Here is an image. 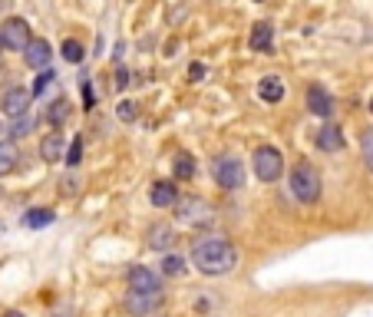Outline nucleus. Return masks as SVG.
Segmentation results:
<instances>
[{"mask_svg":"<svg viewBox=\"0 0 373 317\" xmlns=\"http://www.w3.org/2000/svg\"><path fill=\"white\" fill-rule=\"evenodd\" d=\"M251 50H258V53H268L271 43H274V27H271L268 20H261V23H255L251 27V37H248Z\"/></svg>","mask_w":373,"mask_h":317,"instance_id":"obj_15","label":"nucleus"},{"mask_svg":"<svg viewBox=\"0 0 373 317\" xmlns=\"http://www.w3.org/2000/svg\"><path fill=\"white\" fill-rule=\"evenodd\" d=\"M175 208H179V221H185L189 228H208L211 221H215V208H211L205 199H199V195L179 199Z\"/></svg>","mask_w":373,"mask_h":317,"instance_id":"obj_3","label":"nucleus"},{"mask_svg":"<svg viewBox=\"0 0 373 317\" xmlns=\"http://www.w3.org/2000/svg\"><path fill=\"white\" fill-rule=\"evenodd\" d=\"M4 317H23V314H20V311H7V314H4Z\"/></svg>","mask_w":373,"mask_h":317,"instance_id":"obj_31","label":"nucleus"},{"mask_svg":"<svg viewBox=\"0 0 373 317\" xmlns=\"http://www.w3.org/2000/svg\"><path fill=\"white\" fill-rule=\"evenodd\" d=\"M40 159L43 162H67V139H63V133H50L40 143Z\"/></svg>","mask_w":373,"mask_h":317,"instance_id":"obj_9","label":"nucleus"},{"mask_svg":"<svg viewBox=\"0 0 373 317\" xmlns=\"http://www.w3.org/2000/svg\"><path fill=\"white\" fill-rule=\"evenodd\" d=\"M0 40H4V47L7 50H27L30 47V27L27 20L20 17H7L4 23H0Z\"/></svg>","mask_w":373,"mask_h":317,"instance_id":"obj_6","label":"nucleus"},{"mask_svg":"<svg viewBox=\"0 0 373 317\" xmlns=\"http://www.w3.org/2000/svg\"><path fill=\"white\" fill-rule=\"evenodd\" d=\"M251 162H255V175L261 182H278L281 172H284V159H281V152L274 145H261Z\"/></svg>","mask_w":373,"mask_h":317,"instance_id":"obj_4","label":"nucleus"},{"mask_svg":"<svg viewBox=\"0 0 373 317\" xmlns=\"http://www.w3.org/2000/svg\"><path fill=\"white\" fill-rule=\"evenodd\" d=\"M0 50H4V40H0Z\"/></svg>","mask_w":373,"mask_h":317,"instance_id":"obj_34","label":"nucleus"},{"mask_svg":"<svg viewBox=\"0 0 373 317\" xmlns=\"http://www.w3.org/2000/svg\"><path fill=\"white\" fill-rule=\"evenodd\" d=\"M360 149H364V162H367V169L373 172V129H367V133H364V139H360Z\"/></svg>","mask_w":373,"mask_h":317,"instance_id":"obj_27","label":"nucleus"},{"mask_svg":"<svg viewBox=\"0 0 373 317\" xmlns=\"http://www.w3.org/2000/svg\"><path fill=\"white\" fill-rule=\"evenodd\" d=\"M23 225H27V228H47V225H53V211L50 208H30L27 215H23Z\"/></svg>","mask_w":373,"mask_h":317,"instance_id":"obj_19","label":"nucleus"},{"mask_svg":"<svg viewBox=\"0 0 373 317\" xmlns=\"http://www.w3.org/2000/svg\"><path fill=\"white\" fill-rule=\"evenodd\" d=\"M211 175H215V182L221 185V189H238V185H245V165H241V159H235V155H221L218 162L211 165Z\"/></svg>","mask_w":373,"mask_h":317,"instance_id":"obj_5","label":"nucleus"},{"mask_svg":"<svg viewBox=\"0 0 373 317\" xmlns=\"http://www.w3.org/2000/svg\"><path fill=\"white\" fill-rule=\"evenodd\" d=\"M116 116H119L123 123H133L135 116H139V106H135L133 99H123V103H119V109H116Z\"/></svg>","mask_w":373,"mask_h":317,"instance_id":"obj_26","label":"nucleus"},{"mask_svg":"<svg viewBox=\"0 0 373 317\" xmlns=\"http://www.w3.org/2000/svg\"><path fill=\"white\" fill-rule=\"evenodd\" d=\"M129 291H135V294H162L159 274H152L143 265H135V268H129Z\"/></svg>","mask_w":373,"mask_h":317,"instance_id":"obj_8","label":"nucleus"},{"mask_svg":"<svg viewBox=\"0 0 373 317\" xmlns=\"http://www.w3.org/2000/svg\"><path fill=\"white\" fill-rule=\"evenodd\" d=\"M189 77H191V83H201V77H205V67H201V63H191Z\"/></svg>","mask_w":373,"mask_h":317,"instance_id":"obj_30","label":"nucleus"},{"mask_svg":"<svg viewBox=\"0 0 373 317\" xmlns=\"http://www.w3.org/2000/svg\"><path fill=\"white\" fill-rule=\"evenodd\" d=\"M17 162H20L17 143H13V139H4V143H0V175H10L17 169Z\"/></svg>","mask_w":373,"mask_h":317,"instance_id":"obj_16","label":"nucleus"},{"mask_svg":"<svg viewBox=\"0 0 373 317\" xmlns=\"http://www.w3.org/2000/svg\"><path fill=\"white\" fill-rule=\"evenodd\" d=\"M370 113H373V99H370Z\"/></svg>","mask_w":373,"mask_h":317,"instance_id":"obj_33","label":"nucleus"},{"mask_svg":"<svg viewBox=\"0 0 373 317\" xmlns=\"http://www.w3.org/2000/svg\"><path fill=\"white\" fill-rule=\"evenodd\" d=\"M30 129H33V119H30V116H20V119H13V126H10V135H13V139H23Z\"/></svg>","mask_w":373,"mask_h":317,"instance_id":"obj_25","label":"nucleus"},{"mask_svg":"<svg viewBox=\"0 0 373 317\" xmlns=\"http://www.w3.org/2000/svg\"><path fill=\"white\" fill-rule=\"evenodd\" d=\"M159 304H162V294H135V291H129V298H126V308L133 311L135 317L152 314Z\"/></svg>","mask_w":373,"mask_h":317,"instance_id":"obj_14","label":"nucleus"},{"mask_svg":"<svg viewBox=\"0 0 373 317\" xmlns=\"http://www.w3.org/2000/svg\"><path fill=\"white\" fill-rule=\"evenodd\" d=\"M291 192H294V199L301 205H314L317 199H321V172H317L311 162H297L294 169H291Z\"/></svg>","mask_w":373,"mask_h":317,"instance_id":"obj_2","label":"nucleus"},{"mask_svg":"<svg viewBox=\"0 0 373 317\" xmlns=\"http://www.w3.org/2000/svg\"><path fill=\"white\" fill-rule=\"evenodd\" d=\"M0 135H4V126H0ZM0 143H4V139H0Z\"/></svg>","mask_w":373,"mask_h":317,"instance_id":"obj_32","label":"nucleus"},{"mask_svg":"<svg viewBox=\"0 0 373 317\" xmlns=\"http://www.w3.org/2000/svg\"><path fill=\"white\" fill-rule=\"evenodd\" d=\"M57 79V73L53 69H40V77H37V83H33V96H43L50 89V83Z\"/></svg>","mask_w":373,"mask_h":317,"instance_id":"obj_24","label":"nucleus"},{"mask_svg":"<svg viewBox=\"0 0 373 317\" xmlns=\"http://www.w3.org/2000/svg\"><path fill=\"white\" fill-rule=\"evenodd\" d=\"M126 87H129V69L119 67L116 69V89H126Z\"/></svg>","mask_w":373,"mask_h":317,"instance_id":"obj_29","label":"nucleus"},{"mask_svg":"<svg viewBox=\"0 0 373 317\" xmlns=\"http://www.w3.org/2000/svg\"><path fill=\"white\" fill-rule=\"evenodd\" d=\"M149 202H152L155 208H169V205H175L179 202V189H175V182H169V179L152 182V189H149Z\"/></svg>","mask_w":373,"mask_h":317,"instance_id":"obj_10","label":"nucleus"},{"mask_svg":"<svg viewBox=\"0 0 373 317\" xmlns=\"http://www.w3.org/2000/svg\"><path fill=\"white\" fill-rule=\"evenodd\" d=\"M67 116H69V106H67V99H57V103L50 106L47 119H50V123H53V126H60V123H63V119H67Z\"/></svg>","mask_w":373,"mask_h":317,"instance_id":"obj_23","label":"nucleus"},{"mask_svg":"<svg viewBox=\"0 0 373 317\" xmlns=\"http://www.w3.org/2000/svg\"><path fill=\"white\" fill-rule=\"evenodd\" d=\"M307 109H311L314 116H324L327 119V116L334 113V99H330V93H327L324 87H317L314 83V87H307Z\"/></svg>","mask_w":373,"mask_h":317,"instance_id":"obj_12","label":"nucleus"},{"mask_svg":"<svg viewBox=\"0 0 373 317\" xmlns=\"http://www.w3.org/2000/svg\"><path fill=\"white\" fill-rule=\"evenodd\" d=\"M258 96L265 99V103H281V99H284V83H281L278 77H265L258 83Z\"/></svg>","mask_w":373,"mask_h":317,"instance_id":"obj_18","label":"nucleus"},{"mask_svg":"<svg viewBox=\"0 0 373 317\" xmlns=\"http://www.w3.org/2000/svg\"><path fill=\"white\" fill-rule=\"evenodd\" d=\"M317 149L321 152H340L344 149V129L334 123H327L321 133H317Z\"/></svg>","mask_w":373,"mask_h":317,"instance_id":"obj_13","label":"nucleus"},{"mask_svg":"<svg viewBox=\"0 0 373 317\" xmlns=\"http://www.w3.org/2000/svg\"><path fill=\"white\" fill-rule=\"evenodd\" d=\"M172 169H175V179H191V175H195V159L185 152V155H179V159H175Z\"/></svg>","mask_w":373,"mask_h":317,"instance_id":"obj_22","label":"nucleus"},{"mask_svg":"<svg viewBox=\"0 0 373 317\" xmlns=\"http://www.w3.org/2000/svg\"><path fill=\"white\" fill-rule=\"evenodd\" d=\"M172 241H175V235L169 225H152V228H149V248L152 251H169Z\"/></svg>","mask_w":373,"mask_h":317,"instance_id":"obj_17","label":"nucleus"},{"mask_svg":"<svg viewBox=\"0 0 373 317\" xmlns=\"http://www.w3.org/2000/svg\"><path fill=\"white\" fill-rule=\"evenodd\" d=\"M83 57H87V50H83L79 40H63V60L67 63H79Z\"/></svg>","mask_w":373,"mask_h":317,"instance_id":"obj_21","label":"nucleus"},{"mask_svg":"<svg viewBox=\"0 0 373 317\" xmlns=\"http://www.w3.org/2000/svg\"><path fill=\"white\" fill-rule=\"evenodd\" d=\"M162 274H169V278L185 274V258H179V255H165L162 258Z\"/></svg>","mask_w":373,"mask_h":317,"instance_id":"obj_20","label":"nucleus"},{"mask_svg":"<svg viewBox=\"0 0 373 317\" xmlns=\"http://www.w3.org/2000/svg\"><path fill=\"white\" fill-rule=\"evenodd\" d=\"M191 265H195L201 274L221 278V274L235 271V265H238V248H235L228 238H199L195 248H191Z\"/></svg>","mask_w":373,"mask_h":317,"instance_id":"obj_1","label":"nucleus"},{"mask_svg":"<svg viewBox=\"0 0 373 317\" xmlns=\"http://www.w3.org/2000/svg\"><path fill=\"white\" fill-rule=\"evenodd\" d=\"M30 99H33V89H27V87H10L7 93H4V99H0V109H4L10 119H20V116H27Z\"/></svg>","mask_w":373,"mask_h":317,"instance_id":"obj_7","label":"nucleus"},{"mask_svg":"<svg viewBox=\"0 0 373 317\" xmlns=\"http://www.w3.org/2000/svg\"><path fill=\"white\" fill-rule=\"evenodd\" d=\"M79 159H83V139H73L67 149V165H79Z\"/></svg>","mask_w":373,"mask_h":317,"instance_id":"obj_28","label":"nucleus"},{"mask_svg":"<svg viewBox=\"0 0 373 317\" xmlns=\"http://www.w3.org/2000/svg\"><path fill=\"white\" fill-rule=\"evenodd\" d=\"M23 60H27L30 69H47L53 53H50V43L47 40H30V47L23 50Z\"/></svg>","mask_w":373,"mask_h":317,"instance_id":"obj_11","label":"nucleus"},{"mask_svg":"<svg viewBox=\"0 0 373 317\" xmlns=\"http://www.w3.org/2000/svg\"><path fill=\"white\" fill-rule=\"evenodd\" d=\"M258 4H265V0H258Z\"/></svg>","mask_w":373,"mask_h":317,"instance_id":"obj_35","label":"nucleus"}]
</instances>
